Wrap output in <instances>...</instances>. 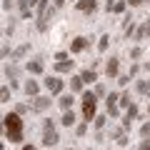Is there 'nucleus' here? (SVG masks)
Listing matches in <instances>:
<instances>
[{
	"mask_svg": "<svg viewBox=\"0 0 150 150\" xmlns=\"http://www.w3.org/2000/svg\"><path fill=\"white\" fill-rule=\"evenodd\" d=\"M55 70H58V73H70V70H73V60H58V63H55Z\"/></svg>",
	"mask_w": 150,
	"mask_h": 150,
	"instance_id": "11",
	"label": "nucleus"
},
{
	"mask_svg": "<svg viewBox=\"0 0 150 150\" xmlns=\"http://www.w3.org/2000/svg\"><path fill=\"white\" fill-rule=\"evenodd\" d=\"M83 85H85V80H83V75H75V78H70V90L73 93H80Z\"/></svg>",
	"mask_w": 150,
	"mask_h": 150,
	"instance_id": "9",
	"label": "nucleus"
},
{
	"mask_svg": "<svg viewBox=\"0 0 150 150\" xmlns=\"http://www.w3.org/2000/svg\"><path fill=\"white\" fill-rule=\"evenodd\" d=\"M8 100H10V90L3 85V90H0V103H8Z\"/></svg>",
	"mask_w": 150,
	"mask_h": 150,
	"instance_id": "22",
	"label": "nucleus"
},
{
	"mask_svg": "<svg viewBox=\"0 0 150 150\" xmlns=\"http://www.w3.org/2000/svg\"><path fill=\"white\" fill-rule=\"evenodd\" d=\"M28 50H30V45H28V43H25V45H20V48H18V50H15V53H13V55H15V58H23V55H25V53H28Z\"/></svg>",
	"mask_w": 150,
	"mask_h": 150,
	"instance_id": "20",
	"label": "nucleus"
},
{
	"mask_svg": "<svg viewBox=\"0 0 150 150\" xmlns=\"http://www.w3.org/2000/svg\"><path fill=\"white\" fill-rule=\"evenodd\" d=\"M63 3L65 0H55V8H63Z\"/></svg>",
	"mask_w": 150,
	"mask_h": 150,
	"instance_id": "32",
	"label": "nucleus"
},
{
	"mask_svg": "<svg viewBox=\"0 0 150 150\" xmlns=\"http://www.w3.org/2000/svg\"><path fill=\"white\" fill-rule=\"evenodd\" d=\"M143 0H128V5H140Z\"/></svg>",
	"mask_w": 150,
	"mask_h": 150,
	"instance_id": "31",
	"label": "nucleus"
},
{
	"mask_svg": "<svg viewBox=\"0 0 150 150\" xmlns=\"http://www.w3.org/2000/svg\"><path fill=\"white\" fill-rule=\"evenodd\" d=\"M140 55H143V50H140V48H133V50H130V58H133V60H138Z\"/></svg>",
	"mask_w": 150,
	"mask_h": 150,
	"instance_id": "26",
	"label": "nucleus"
},
{
	"mask_svg": "<svg viewBox=\"0 0 150 150\" xmlns=\"http://www.w3.org/2000/svg\"><path fill=\"white\" fill-rule=\"evenodd\" d=\"M115 143H118L120 148H123V145H128V138H125L123 130H115Z\"/></svg>",
	"mask_w": 150,
	"mask_h": 150,
	"instance_id": "16",
	"label": "nucleus"
},
{
	"mask_svg": "<svg viewBox=\"0 0 150 150\" xmlns=\"http://www.w3.org/2000/svg\"><path fill=\"white\" fill-rule=\"evenodd\" d=\"M88 45H90V40L80 35V38H75L73 43H70V53H83V50H85Z\"/></svg>",
	"mask_w": 150,
	"mask_h": 150,
	"instance_id": "5",
	"label": "nucleus"
},
{
	"mask_svg": "<svg viewBox=\"0 0 150 150\" xmlns=\"http://www.w3.org/2000/svg\"><path fill=\"white\" fill-rule=\"evenodd\" d=\"M108 43H110V35H103L100 43H98V50H100V53H105V50H108Z\"/></svg>",
	"mask_w": 150,
	"mask_h": 150,
	"instance_id": "18",
	"label": "nucleus"
},
{
	"mask_svg": "<svg viewBox=\"0 0 150 150\" xmlns=\"http://www.w3.org/2000/svg\"><path fill=\"white\" fill-rule=\"evenodd\" d=\"M105 73H108V78H115L118 75V58H110V63L105 65Z\"/></svg>",
	"mask_w": 150,
	"mask_h": 150,
	"instance_id": "10",
	"label": "nucleus"
},
{
	"mask_svg": "<svg viewBox=\"0 0 150 150\" xmlns=\"http://www.w3.org/2000/svg\"><path fill=\"white\" fill-rule=\"evenodd\" d=\"M58 103H60V108H63V110H70V108H73V95H63Z\"/></svg>",
	"mask_w": 150,
	"mask_h": 150,
	"instance_id": "15",
	"label": "nucleus"
},
{
	"mask_svg": "<svg viewBox=\"0 0 150 150\" xmlns=\"http://www.w3.org/2000/svg\"><path fill=\"white\" fill-rule=\"evenodd\" d=\"M50 108V98H43V95H35V100H33V110L35 112H43Z\"/></svg>",
	"mask_w": 150,
	"mask_h": 150,
	"instance_id": "6",
	"label": "nucleus"
},
{
	"mask_svg": "<svg viewBox=\"0 0 150 150\" xmlns=\"http://www.w3.org/2000/svg\"><path fill=\"white\" fill-rule=\"evenodd\" d=\"M133 30H135V25H133V23H128V25H125V35H130Z\"/></svg>",
	"mask_w": 150,
	"mask_h": 150,
	"instance_id": "29",
	"label": "nucleus"
},
{
	"mask_svg": "<svg viewBox=\"0 0 150 150\" xmlns=\"http://www.w3.org/2000/svg\"><path fill=\"white\" fill-rule=\"evenodd\" d=\"M58 143V133H55V128H53V123L50 120H45V135H43V145H55Z\"/></svg>",
	"mask_w": 150,
	"mask_h": 150,
	"instance_id": "3",
	"label": "nucleus"
},
{
	"mask_svg": "<svg viewBox=\"0 0 150 150\" xmlns=\"http://www.w3.org/2000/svg\"><path fill=\"white\" fill-rule=\"evenodd\" d=\"M28 73L40 75V73H43V63H40V60H33V63H28Z\"/></svg>",
	"mask_w": 150,
	"mask_h": 150,
	"instance_id": "12",
	"label": "nucleus"
},
{
	"mask_svg": "<svg viewBox=\"0 0 150 150\" xmlns=\"http://www.w3.org/2000/svg\"><path fill=\"white\" fill-rule=\"evenodd\" d=\"M95 95L98 93H83V118L88 123L95 120Z\"/></svg>",
	"mask_w": 150,
	"mask_h": 150,
	"instance_id": "2",
	"label": "nucleus"
},
{
	"mask_svg": "<svg viewBox=\"0 0 150 150\" xmlns=\"http://www.w3.org/2000/svg\"><path fill=\"white\" fill-rule=\"evenodd\" d=\"M138 90L143 93V95H150V83H148V80H140V83H138Z\"/></svg>",
	"mask_w": 150,
	"mask_h": 150,
	"instance_id": "19",
	"label": "nucleus"
},
{
	"mask_svg": "<svg viewBox=\"0 0 150 150\" xmlns=\"http://www.w3.org/2000/svg\"><path fill=\"white\" fill-rule=\"evenodd\" d=\"M25 93H28V95H38V83L35 80L25 83Z\"/></svg>",
	"mask_w": 150,
	"mask_h": 150,
	"instance_id": "17",
	"label": "nucleus"
},
{
	"mask_svg": "<svg viewBox=\"0 0 150 150\" xmlns=\"http://www.w3.org/2000/svg\"><path fill=\"white\" fill-rule=\"evenodd\" d=\"M103 125H105V118H98L95 115V128H103Z\"/></svg>",
	"mask_w": 150,
	"mask_h": 150,
	"instance_id": "27",
	"label": "nucleus"
},
{
	"mask_svg": "<svg viewBox=\"0 0 150 150\" xmlns=\"http://www.w3.org/2000/svg\"><path fill=\"white\" fill-rule=\"evenodd\" d=\"M83 80H85V83H95L98 80V73H95V70H83Z\"/></svg>",
	"mask_w": 150,
	"mask_h": 150,
	"instance_id": "14",
	"label": "nucleus"
},
{
	"mask_svg": "<svg viewBox=\"0 0 150 150\" xmlns=\"http://www.w3.org/2000/svg\"><path fill=\"white\" fill-rule=\"evenodd\" d=\"M120 105H125V108L130 105V93H123V95H120Z\"/></svg>",
	"mask_w": 150,
	"mask_h": 150,
	"instance_id": "23",
	"label": "nucleus"
},
{
	"mask_svg": "<svg viewBox=\"0 0 150 150\" xmlns=\"http://www.w3.org/2000/svg\"><path fill=\"white\" fill-rule=\"evenodd\" d=\"M118 83H120V85H128V83H130V75H123V78H120Z\"/></svg>",
	"mask_w": 150,
	"mask_h": 150,
	"instance_id": "28",
	"label": "nucleus"
},
{
	"mask_svg": "<svg viewBox=\"0 0 150 150\" xmlns=\"http://www.w3.org/2000/svg\"><path fill=\"white\" fill-rule=\"evenodd\" d=\"M140 135H143V138H150V123H145L143 128H140Z\"/></svg>",
	"mask_w": 150,
	"mask_h": 150,
	"instance_id": "24",
	"label": "nucleus"
},
{
	"mask_svg": "<svg viewBox=\"0 0 150 150\" xmlns=\"http://www.w3.org/2000/svg\"><path fill=\"white\" fill-rule=\"evenodd\" d=\"M95 8H98L95 0H78V10H83V13H93Z\"/></svg>",
	"mask_w": 150,
	"mask_h": 150,
	"instance_id": "8",
	"label": "nucleus"
},
{
	"mask_svg": "<svg viewBox=\"0 0 150 150\" xmlns=\"http://www.w3.org/2000/svg\"><path fill=\"white\" fill-rule=\"evenodd\" d=\"M45 88H48L50 93H53V95H60V93H63V80H58V78H48V80H45Z\"/></svg>",
	"mask_w": 150,
	"mask_h": 150,
	"instance_id": "4",
	"label": "nucleus"
},
{
	"mask_svg": "<svg viewBox=\"0 0 150 150\" xmlns=\"http://www.w3.org/2000/svg\"><path fill=\"white\" fill-rule=\"evenodd\" d=\"M60 123H63L65 128H70V125L75 123V115H73V110H65V115H63V118H60Z\"/></svg>",
	"mask_w": 150,
	"mask_h": 150,
	"instance_id": "13",
	"label": "nucleus"
},
{
	"mask_svg": "<svg viewBox=\"0 0 150 150\" xmlns=\"http://www.w3.org/2000/svg\"><path fill=\"white\" fill-rule=\"evenodd\" d=\"M18 5H20V10H25L30 5H38V0H18Z\"/></svg>",
	"mask_w": 150,
	"mask_h": 150,
	"instance_id": "21",
	"label": "nucleus"
},
{
	"mask_svg": "<svg viewBox=\"0 0 150 150\" xmlns=\"http://www.w3.org/2000/svg\"><path fill=\"white\" fill-rule=\"evenodd\" d=\"M3 125H5V138L10 143H20L23 140V120H20V112H10L3 118Z\"/></svg>",
	"mask_w": 150,
	"mask_h": 150,
	"instance_id": "1",
	"label": "nucleus"
},
{
	"mask_svg": "<svg viewBox=\"0 0 150 150\" xmlns=\"http://www.w3.org/2000/svg\"><path fill=\"white\" fill-rule=\"evenodd\" d=\"M75 133H78V135H85V133H88V120H85L83 125H78V130H75Z\"/></svg>",
	"mask_w": 150,
	"mask_h": 150,
	"instance_id": "25",
	"label": "nucleus"
},
{
	"mask_svg": "<svg viewBox=\"0 0 150 150\" xmlns=\"http://www.w3.org/2000/svg\"><path fill=\"white\" fill-rule=\"evenodd\" d=\"M128 8V0H118V3H110L108 0V13H123Z\"/></svg>",
	"mask_w": 150,
	"mask_h": 150,
	"instance_id": "7",
	"label": "nucleus"
},
{
	"mask_svg": "<svg viewBox=\"0 0 150 150\" xmlns=\"http://www.w3.org/2000/svg\"><path fill=\"white\" fill-rule=\"evenodd\" d=\"M140 148H143V150H150V140L145 138V143H140Z\"/></svg>",
	"mask_w": 150,
	"mask_h": 150,
	"instance_id": "30",
	"label": "nucleus"
}]
</instances>
